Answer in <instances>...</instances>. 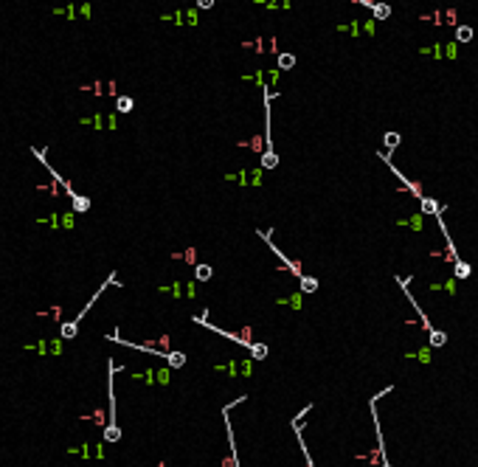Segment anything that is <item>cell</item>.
Returning a JSON list of instances; mask_svg holds the SVG:
<instances>
[{
    "label": "cell",
    "mask_w": 478,
    "mask_h": 467,
    "mask_svg": "<svg viewBox=\"0 0 478 467\" xmlns=\"http://www.w3.org/2000/svg\"><path fill=\"white\" fill-rule=\"evenodd\" d=\"M107 285H118V282H115V273H110V276H107V282H104V285L99 287L96 293H93V298H90V301H87V304H85V307H82V312H79V315H76V318H73V321H65V324L59 327V338H65V341H70V338H76V332H79V321L85 318V315H87V310H90L93 304H96V301H99V296H102V293H104V287H107Z\"/></svg>",
    "instance_id": "cell-1"
},
{
    "label": "cell",
    "mask_w": 478,
    "mask_h": 467,
    "mask_svg": "<svg viewBox=\"0 0 478 467\" xmlns=\"http://www.w3.org/2000/svg\"><path fill=\"white\" fill-rule=\"evenodd\" d=\"M248 400V394H239L234 402H228V405H222V422H225V433H228V447H231V459H225V465L222 467H242L239 465V453H237V439H234V425H231V408H237V405H242Z\"/></svg>",
    "instance_id": "cell-2"
},
{
    "label": "cell",
    "mask_w": 478,
    "mask_h": 467,
    "mask_svg": "<svg viewBox=\"0 0 478 467\" xmlns=\"http://www.w3.org/2000/svg\"><path fill=\"white\" fill-rule=\"evenodd\" d=\"M110 375H107V391H110V422L104 428V439L107 442H118L121 439V428L115 425V391H113V377H115V363L110 360Z\"/></svg>",
    "instance_id": "cell-3"
},
{
    "label": "cell",
    "mask_w": 478,
    "mask_h": 467,
    "mask_svg": "<svg viewBox=\"0 0 478 467\" xmlns=\"http://www.w3.org/2000/svg\"><path fill=\"white\" fill-rule=\"evenodd\" d=\"M259 237H262V240L267 242V248H270V251H273L276 256L282 259V265H284V267H287V270H290V273H293V276H296V279H304V276H307V273H304V270H301V265H298V262H293V259H287L284 253L279 251V245H276V242H273V237H270V231H259Z\"/></svg>",
    "instance_id": "cell-4"
},
{
    "label": "cell",
    "mask_w": 478,
    "mask_h": 467,
    "mask_svg": "<svg viewBox=\"0 0 478 467\" xmlns=\"http://www.w3.org/2000/svg\"><path fill=\"white\" fill-rule=\"evenodd\" d=\"M380 158L386 160V166H388V169H391V172H394V175H397L399 180H402V186H405V189H408V192L413 194L416 200H422V197H425V192H422V186H419V183L408 180V175H402V169H397V166L391 163V155H386V152H380Z\"/></svg>",
    "instance_id": "cell-5"
},
{
    "label": "cell",
    "mask_w": 478,
    "mask_h": 467,
    "mask_svg": "<svg viewBox=\"0 0 478 467\" xmlns=\"http://www.w3.org/2000/svg\"><path fill=\"white\" fill-rule=\"evenodd\" d=\"M397 282H399V287H402V293L408 296V304H411V307H413V310H416V315H419V321H422V330H425V332H433V330H436V327H433V324H431V318H428V315L422 312V307H419V304H416V298L411 296V290H408V282H405L402 276H397Z\"/></svg>",
    "instance_id": "cell-6"
},
{
    "label": "cell",
    "mask_w": 478,
    "mask_h": 467,
    "mask_svg": "<svg viewBox=\"0 0 478 467\" xmlns=\"http://www.w3.org/2000/svg\"><path fill=\"white\" fill-rule=\"evenodd\" d=\"M290 428L296 431V439H298V447H301V453H304V465L307 467H315V462H312V456H309V447L307 442H304V420H290Z\"/></svg>",
    "instance_id": "cell-7"
},
{
    "label": "cell",
    "mask_w": 478,
    "mask_h": 467,
    "mask_svg": "<svg viewBox=\"0 0 478 467\" xmlns=\"http://www.w3.org/2000/svg\"><path fill=\"white\" fill-rule=\"evenodd\" d=\"M366 9H371L374 12V17L377 20H386V17H391V6L388 3H374V0H360Z\"/></svg>",
    "instance_id": "cell-8"
},
{
    "label": "cell",
    "mask_w": 478,
    "mask_h": 467,
    "mask_svg": "<svg viewBox=\"0 0 478 467\" xmlns=\"http://www.w3.org/2000/svg\"><path fill=\"white\" fill-rule=\"evenodd\" d=\"M419 205H422V211H425V214H433V217H439V214L444 211V205H442V203H436L433 197H422Z\"/></svg>",
    "instance_id": "cell-9"
},
{
    "label": "cell",
    "mask_w": 478,
    "mask_h": 467,
    "mask_svg": "<svg viewBox=\"0 0 478 467\" xmlns=\"http://www.w3.org/2000/svg\"><path fill=\"white\" fill-rule=\"evenodd\" d=\"M383 144H386L388 155H391V152H394V149H397L399 144H402V135H399V133H394V130H391V133H386V135H383Z\"/></svg>",
    "instance_id": "cell-10"
},
{
    "label": "cell",
    "mask_w": 478,
    "mask_h": 467,
    "mask_svg": "<svg viewBox=\"0 0 478 467\" xmlns=\"http://www.w3.org/2000/svg\"><path fill=\"white\" fill-rule=\"evenodd\" d=\"M166 363H169V369H183V366H186V355L177 352V349H172L169 357H166Z\"/></svg>",
    "instance_id": "cell-11"
},
{
    "label": "cell",
    "mask_w": 478,
    "mask_h": 467,
    "mask_svg": "<svg viewBox=\"0 0 478 467\" xmlns=\"http://www.w3.org/2000/svg\"><path fill=\"white\" fill-rule=\"evenodd\" d=\"M298 285H301V293H315L318 290V279L315 276H304V279H298Z\"/></svg>",
    "instance_id": "cell-12"
},
{
    "label": "cell",
    "mask_w": 478,
    "mask_h": 467,
    "mask_svg": "<svg viewBox=\"0 0 478 467\" xmlns=\"http://www.w3.org/2000/svg\"><path fill=\"white\" fill-rule=\"evenodd\" d=\"M194 276H197V282H208V279L214 276V267H211V265H197V267H194Z\"/></svg>",
    "instance_id": "cell-13"
},
{
    "label": "cell",
    "mask_w": 478,
    "mask_h": 467,
    "mask_svg": "<svg viewBox=\"0 0 478 467\" xmlns=\"http://www.w3.org/2000/svg\"><path fill=\"white\" fill-rule=\"evenodd\" d=\"M276 166H279V155L264 149L262 152V169H276Z\"/></svg>",
    "instance_id": "cell-14"
},
{
    "label": "cell",
    "mask_w": 478,
    "mask_h": 467,
    "mask_svg": "<svg viewBox=\"0 0 478 467\" xmlns=\"http://www.w3.org/2000/svg\"><path fill=\"white\" fill-rule=\"evenodd\" d=\"M470 273H473V267H470L467 262H461V259L453 265V276H456V279H467Z\"/></svg>",
    "instance_id": "cell-15"
},
{
    "label": "cell",
    "mask_w": 478,
    "mask_h": 467,
    "mask_svg": "<svg viewBox=\"0 0 478 467\" xmlns=\"http://www.w3.org/2000/svg\"><path fill=\"white\" fill-rule=\"evenodd\" d=\"M444 343H447V332L433 330L431 332V346H433V349H439V346H444Z\"/></svg>",
    "instance_id": "cell-16"
},
{
    "label": "cell",
    "mask_w": 478,
    "mask_h": 467,
    "mask_svg": "<svg viewBox=\"0 0 478 467\" xmlns=\"http://www.w3.org/2000/svg\"><path fill=\"white\" fill-rule=\"evenodd\" d=\"M456 40H458V43H470V40H473V28H470V25H458V28H456Z\"/></svg>",
    "instance_id": "cell-17"
},
{
    "label": "cell",
    "mask_w": 478,
    "mask_h": 467,
    "mask_svg": "<svg viewBox=\"0 0 478 467\" xmlns=\"http://www.w3.org/2000/svg\"><path fill=\"white\" fill-rule=\"evenodd\" d=\"M115 110H118V113H130V110H132V99H130V96H118V99H115Z\"/></svg>",
    "instance_id": "cell-18"
},
{
    "label": "cell",
    "mask_w": 478,
    "mask_h": 467,
    "mask_svg": "<svg viewBox=\"0 0 478 467\" xmlns=\"http://www.w3.org/2000/svg\"><path fill=\"white\" fill-rule=\"evenodd\" d=\"M293 65H296V57H293V54H287V51H284V54H279V68H282V70H290Z\"/></svg>",
    "instance_id": "cell-19"
},
{
    "label": "cell",
    "mask_w": 478,
    "mask_h": 467,
    "mask_svg": "<svg viewBox=\"0 0 478 467\" xmlns=\"http://www.w3.org/2000/svg\"><path fill=\"white\" fill-rule=\"evenodd\" d=\"M251 357H253V360H264V357H267V346H264V343H253V346H251Z\"/></svg>",
    "instance_id": "cell-20"
},
{
    "label": "cell",
    "mask_w": 478,
    "mask_h": 467,
    "mask_svg": "<svg viewBox=\"0 0 478 467\" xmlns=\"http://www.w3.org/2000/svg\"><path fill=\"white\" fill-rule=\"evenodd\" d=\"M87 208H90V200H87V197H76V200H73V211H76V214H85Z\"/></svg>",
    "instance_id": "cell-21"
},
{
    "label": "cell",
    "mask_w": 478,
    "mask_h": 467,
    "mask_svg": "<svg viewBox=\"0 0 478 467\" xmlns=\"http://www.w3.org/2000/svg\"><path fill=\"white\" fill-rule=\"evenodd\" d=\"M386 467H394V465H386Z\"/></svg>",
    "instance_id": "cell-22"
}]
</instances>
